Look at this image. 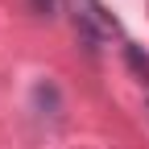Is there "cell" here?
I'll list each match as a JSON object with an SVG mask.
<instances>
[{"label": "cell", "mask_w": 149, "mask_h": 149, "mask_svg": "<svg viewBox=\"0 0 149 149\" xmlns=\"http://www.w3.org/2000/svg\"><path fill=\"white\" fill-rule=\"evenodd\" d=\"M33 8H42V13H50V8H54V0H33Z\"/></svg>", "instance_id": "3957f363"}, {"label": "cell", "mask_w": 149, "mask_h": 149, "mask_svg": "<svg viewBox=\"0 0 149 149\" xmlns=\"http://www.w3.org/2000/svg\"><path fill=\"white\" fill-rule=\"evenodd\" d=\"M79 29H83V37L87 42H100V37H116L120 33V21L112 17L100 0H79Z\"/></svg>", "instance_id": "6da1fadb"}, {"label": "cell", "mask_w": 149, "mask_h": 149, "mask_svg": "<svg viewBox=\"0 0 149 149\" xmlns=\"http://www.w3.org/2000/svg\"><path fill=\"white\" fill-rule=\"evenodd\" d=\"M124 62H128V70L149 87V54H145L141 46H133V42H124Z\"/></svg>", "instance_id": "7a4b0ae2"}]
</instances>
